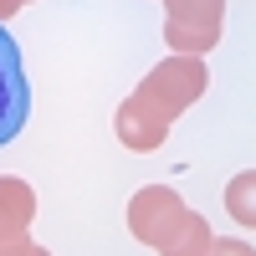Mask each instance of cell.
Instances as JSON below:
<instances>
[{
  "instance_id": "cell-1",
  "label": "cell",
  "mask_w": 256,
  "mask_h": 256,
  "mask_svg": "<svg viewBox=\"0 0 256 256\" xmlns=\"http://www.w3.org/2000/svg\"><path fill=\"white\" fill-rule=\"evenodd\" d=\"M205 88H210V72H205V56H164L154 72H148L138 88H134V98L138 102H148L164 123H174L184 108H195V102L205 98Z\"/></svg>"
},
{
  "instance_id": "cell-2",
  "label": "cell",
  "mask_w": 256,
  "mask_h": 256,
  "mask_svg": "<svg viewBox=\"0 0 256 256\" xmlns=\"http://www.w3.org/2000/svg\"><path fill=\"white\" fill-rule=\"evenodd\" d=\"M226 0H164V41L180 56H205L220 46Z\"/></svg>"
},
{
  "instance_id": "cell-3",
  "label": "cell",
  "mask_w": 256,
  "mask_h": 256,
  "mask_svg": "<svg viewBox=\"0 0 256 256\" xmlns=\"http://www.w3.org/2000/svg\"><path fill=\"white\" fill-rule=\"evenodd\" d=\"M184 216H190V205L180 200V190H169V184H144L138 195L128 200V230H134V241H144L148 251H164Z\"/></svg>"
},
{
  "instance_id": "cell-4",
  "label": "cell",
  "mask_w": 256,
  "mask_h": 256,
  "mask_svg": "<svg viewBox=\"0 0 256 256\" xmlns=\"http://www.w3.org/2000/svg\"><path fill=\"white\" fill-rule=\"evenodd\" d=\"M31 118V82H26V62H20L16 36L0 26V148H6Z\"/></svg>"
},
{
  "instance_id": "cell-5",
  "label": "cell",
  "mask_w": 256,
  "mask_h": 256,
  "mask_svg": "<svg viewBox=\"0 0 256 256\" xmlns=\"http://www.w3.org/2000/svg\"><path fill=\"white\" fill-rule=\"evenodd\" d=\"M169 128H174V123H164V118L148 108V102H138V98H123L118 113H113V134H118L123 148H134V154H154V148L169 138Z\"/></svg>"
},
{
  "instance_id": "cell-6",
  "label": "cell",
  "mask_w": 256,
  "mask_h": 256,
  "mask_svg": "<svg viewBox=\"0 0 256 256\" xmlns=\"http://www.w3.org/2000/svg\"><path fill=\"white\" fill-rule=\"evenodd\" d=\"M36 220V190L26 180H0V241H20Z\"/></svg>"
},
{
  "instance_id": "cell-7",
  "label": "cell",
  "mask_w": 256,
  "mask_h": 256,
  "mask_svg": "<svg viewBox=\"0 0 256 256\" xmlns=\"http://www.w3.org/2000/svg\"><path fill=\"white\" fill-rule=\"evenodd\" d=\"M226 210H230L236 226L256 230V169H241V174L226 184Z\"/></svg>"
},
{
  "instance_id": "cell-8",
  "label": "cell",
  "mask_w": 256,
  "mask_h": 256,
  "mask_svg": "<svg viewBox=\"0 0 256 256\" xmlns=\"http://www.w3.org/2000/svg\"><path fill=\"white\" fill-rule=\"evenodd\" d=\"M210 241H216V236H210L205 216H195V210H190V216L180 220V230L169 236V246H164L159 256H205V246H210Z\"/></svg>"
},
{
  "instance_id": "cell-9",
  "label": "cell",
  "mask_w": 256,
  "mask_h": 256,
  "mask_svg": "<svg viewBox=\"0 0 256 256\" xmlns=\"http://www.w3.org/2000/svg\"><path fill=\"white\" fill-rule=\"evenodd\" d=\"M205 256H256V246H251V241H241V236H226V241H210V246H205Z\"/></svg>"
},
{
  "instance_id": "cell-10",
  "label": "cell",
  "mask_w": 256,
  "mask_h": 256,
  "mask_svg": "<svg viewBox=\"0 0 256 256\" xmlns=\"http://www.w3.org/2000/svg\"><path fill=\"white\" fill-rule=\"evenodd\" d=\"M31 251H36L31 236H20V241H0V256H31Z\"/></svg>"
},
{
  "instance_id": "cell-11",
  "label": "cell",
  "mask_w": 256,
  "mask_h": 256,
  "mask_svg": "<svg viewBox=\"0 0 256 256\" xmlns=\"http://www.w3.org/2000/svg\"><path fill=\"white\" fill-rule=\"evenodd\" d=\"M16 10H20V0H0V26H6V20H10Z\"/></svg>"
},
{
  "instance_id": "cell-12",
  "label": "cell",
  "mask_w": 256,
  "mask_h": 256,
  "mask_svg": "<svg viewBox=\"0 0 256 256\" xmlns=\"http://www.w3.org/2000/svg\"><path fill=\"white\" fill-rule=\"evenodd\" d=\"M31 256H52V251H46V246H36V251H31Z\"/></svg>"
},
{
  "instance_id": "cell-13",
  "label": "cell",
  "mask_w": 256,
  "mask_h": 256,
  "mask_svg": "<svg viewBox=\"0 0 256 256\" xmlns=\"http://www.w3.org/2000/svg\"><path fill=\"white\" fill-rule=\"evenodd\" d=\"M20 6H26V0H20Z\"/></svg>"
}]
</instances>
